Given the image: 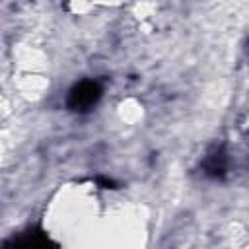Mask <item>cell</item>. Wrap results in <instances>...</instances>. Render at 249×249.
<instances>
[{"label":"cell","mask_w":249,"mask_h":249,"mask_svg":"<svg viewBox=\"0 0 249 249\" xmlns=\"http://www.w3.org/2000/svg\"><path fill=\"white\" fill-rule=\"evenodd\" d=\"M202 169L208 177H224L226 169H228V156H226V150L224 148H212L204 161H202Z\"/></svg>","instance_id":"obj_2"},{"label":"cell","mask_w":249,"mask_h":249,"mask_svg":"<svg viewBox=\"0 0 249 249\" xmlns=\"http://www.w3.org/2000/svg\"><path fill=\"white\" fill-rule=\"evenodd\" d=\"M97 183H99L103 189H115V181H113V179H107V177H97Z\"/></svg>","instance_id":"obj_3"},{"label":"cell","mask_w":249,"mask_h":249,"mask_svg":"<svg viewBox=\"0 0 249 249\" xmlns=\"http://www.w3.org/2000/svg\"><path fill=\"white\" fill-rule=\"evenodd\" d=\"M99 97H101V86L93 80H84L70 89L66 103L72 111L84 113V111H89L99 101Z\"/></svg>","instance_id":"obj_1"}]
</instances>
